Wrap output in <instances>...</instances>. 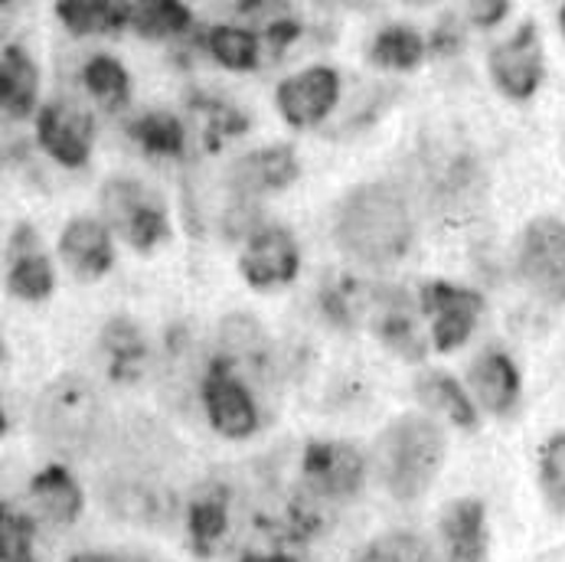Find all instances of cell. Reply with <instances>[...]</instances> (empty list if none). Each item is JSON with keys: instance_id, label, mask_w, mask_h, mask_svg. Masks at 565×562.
Returning <instances> with one entry per match:
<instances>
[{"instance_id": "cell-31", "label": "cell", "mask_w": 565, "mask_h": 562, "mask_svg": "<svg viewBox=\"0 0 565 562\" xmlns=\"http://www.w3.org/2000/svg\"><path fill=\"white\" fill-rule=\"evenodd\" d=\"M108 507L115 510V513H121L125 520H148V523H154V520H161L167 517V510H173V503L167 500V494H161L158 487H151V484H141V481H115V487L108 490Z\"/></svg>"}, {"instance_id": "cell-29", "label": "cell", "mask_w": 565, "mask_h": 562, "mask_svg": "<svg viewBox=\"0 0 565 562\" xmlns=\"http://www.w3.org/2000/svg\"><path fill=\"white\" fill-rule=\"evenodd\" d=\"M220 357L236 367V363H248V367H262L268 357V337L262 330V324L248 315H230L220 324Z\"/></svg>"}, {"instance_id": "cell-39", "label": "cell", "mask_w": 565, "mask_h": 562, "mask_svg": "<svg viewBox=\"0 0 565 562\" xmlns=\"http://www.w3.org/2000/svg\"><path fill=\"white\" fill-rule=\"evenodd\" d=\"M70 562H148V560H138V556H118V553H82V556H73Z\"/></svg>"}, {"instance_id": "cell-40", "label": "cell", "mask_w": 565, "mask_h": 562, "mask_svg": "<svg viewBox=\"0 0 565 562\" xmlns=\"http://www.w3.org/2000/svg\"><path fill=\"white\" fill-rule=\"evenodd\" d=\"M556 30H559L565 43V0H559V7H556Z\"/></svg>"}, {"instance_id": "cell-33", "label": "cell", "mask_w": 565, "mask_h": 562, "mask_svg": "<svg viewBox=\"0 0 565 562\" xmlns=\"http://www.w3.org/2000/svg\"><path fill=\"white\" fill-rule=\"evenodd\" d=\"M33 540H36V523L20 510L3 507V513H0V562H36Z\"/></svg>"}, {"instance_id": "cell-30", "label": "cell", "mask_w": 565, "mask_h": 562, "mask_svg": "<svg viewBox=\"0 0 565 562\" xmlns=\"http://www.w3.org/2000/svg\"><path fill=\"white\" fill-rule=\"evenodd\" d=\"M376 337L408 363H418L425 357V340L415 333V324L408 318L399 298H380V315H376Z\"/></svg>"}, {"instance_id": "cell-5", "label": "cell", "mask_w": 565, "mask_h": 562, "mask_svg": "<svg viewBox=\"0 0 565 562\" xmlns=\"http://www.w3.org/2000/svg\"><path fill=\"white\" fill-rule=\"evenodd\" d=\"M98 203H102V216L111 226V233H118L131 248L151 252L154 245L170 240L163 200L141 180H135V177L105 180Z\"/></svg>"}, {"instance_id": "cell-34", "label": "cell", "mask_w": 565, "mask_h": 562, "mask_svg": "<svg viewBox=\"0 0 565 562\" xmlns=\"http://www.w3.org/2000/svg\"><path fill=\"white\" fill-rule=\"evenodd\" d=\"M360 562H438L431 547L415 533H383L373 540Z\"/></svg>"}, {"instance_id": "cell-15", "label": "cell", "mask_w": 565, "mask_h": 562, "mask_svg": "<svg viewBox=\"0 0 565 562\" xmlns=\"http://www.w3.org/2000/svg\"><path fill=\"white\" fill-rule=\"evenodd\" d=\"M60 255L79 278H102L115 262L111 226L95 216H76L60 233Z\"/></svg>"}, {"instance_id": "cell-13", "label": "cell", "mask_w": 565, "mask_h": 562, "mask_svg": "<svg viewBox=\"0 0 565 562\" xmlns=\"http://www.w3.org/2000/svg\"><path fill=\"white\" fill-rule=\"evenodd\" d=\"M301 177V161L291 145L255 148L230 163L226 187L236 200H255L265 193H281Z\"/></svg>"}, {"instance_id": "cell-17", "label": "cell", "mask_w": 565, "mask_h": 562, "mask_svg": "<svg viewBox=\"0 0 565 562\" xmlns=\"http://www.w3.org/2000/svg\"><path fill=\"white\" fill-rule=\"evenodd\" d=\"M448 562H487V507L478 497L451 500L441 513Z\"/></svg>"}, {"instance_id": "cell-3", "label": "cell", "mask_w": 565, "mask_h": 562, "mask_svg": "<svg viewBox=\"0 0 565 562\" xmlns=\"http://www.w3.org/2000/svg\"><path fill=\"white\" fill-rule=\"evenodd\" d=\"M102 422V400L95 386L82 377L53 380L33 405L36 435L63 455H85L98 442Z\"/></svg>"}, {"instance_id": "cell-38", "label": "cell", "mask_w": 565, "mask_h": 562, "mask_svg": "<svg viewBox=\"0 0 565 562\" xmlns=\"http://www.w3.org/2000/svg\"><path fill=\"white\" fill-rule=\"evenodd\" d=\"M428 50L438 53V56H455L465 50V30L455 17H445L435 30H431V40H428Z\"/></svg>"}, {"instance_id": "cell-23", "label": "cell", "mask_w": 565, "mask_h": 562, "mask_svg": "<svg viewBox=\"0 0 565 562\" xmlns=\"http://www.w3.org/2000/svg\"><path fill=\"white\" fill-rule=\"evenodd\" d=\"M428 56V40L405 23L383 26L370 43V63L390 73H415Z\"/></svg>"}, {"instance_id": "cell-32", "label": "cell", "mask_w": 565, "mask_h": 562, "mask_svg": "<svg viewBox=\"0 0 565 562\" xmlns=\"http://www.w3.org/2000/svg\"><path fill=\"white\" fill-rule=\"evenodd\" d=\"M193 112L203 118V131H206V141L210 148H220L226 138H236L248 131V118L236 105H230L226 98H216V95H196L190 98Z\"/></svg>"}, {"instance_id": "cell-27", "label": "cell", "mask_w": 565, "mask_h": 562, "mask_svg": "<svg viewBox=\"0 0 565 562\" xmlns=\"http://www.w3.org/2000/svg\"><path fill=\"white\" fill-rule=\"evenodd\" d=\"M131 141L151 158H180L186 148V128L170 112H145L128 125Z\"/></svg>"}, {"instance_id": "cell-16", "label": "cell", "mask_w": 565, "mask_h": 562, "mask_svg": "<svg viewBox=\"0 0 565 562\" xmlns=\"http://www.w3.org/2000/svg\"><path fill=\"white\" fill-rule=\"evenodd\" d=\"M10 272H7V288L20 301H46L56 288V272L50 255L40 248V240L30 226H20L10 236Z\"/></svg>"}, {"instance_id": "cell-1", "label": "cell", "mask_w": 565, "mask_h": 562, "mask_svg": "<svg viewBox=\"0 0 565 562\" xmlns=\"http://www.w3.org/2000/svg\"><path fill=\"white\" fill-rule=\"evenodd\" d=\"M333 240L360 265H396L412 248V216L403 193L390 183L353 187L333 213Z\"/></svg>"}, {"instance_id": "cell-35", "label": "cell", "mask_w": 565, "mask_h": 562, "mask_svg": "<svg viewBox=\"0 0 565 562\" xmlns=\"http://www.w3.org/2000/svg\"><path fill=\"white\" fill-rule=\"evenodd\" d=\"M540 487L553 507H565V432H553L540 448Z\"/></svg>"}, {"instance_id": "cell-2", "label": "cell", "mask_w": 565, "mask_h": 562, "mask_svg": "<svg viewBox=\"0 0 565 562\" xmlns=\"http://www.w3.org/2000/svg\"><path fill=\"white\" fill-rule=\"evenodd\" d=\"M445 452H448V438H445L441 425L431 415L408 412L383 428V435L376 438L373 462H376L383 487L396 500L412 503V500L425 497L431 490V484L438 481Z\"/></svg>"}, {"instance_id": "cell-14", "label": "cell", "mask_w": 565, "mask_h": 562, "mask_svg": "<svg viewBox=\"0 0 565 562\" xmlns=\"http://www.w3.org/2000/svg\"><path fill=\"white\" fill-rule=\"evenodd\" d=\"M468 386H471L478 409H484L487 415H497V418L510 415L523 393L520 367L500 347H487L484 353L475 357V363L468 370Z\"/></svg>"}, {"instance_id": "cell-20", "label": "cell", "mask_w": 565, "mask_h": 562, "mask_svg": "<svg viewBox=\"0 0 565 562\" xmlns=\"http://www.w3.org/2000/svg\"><path fill=\"white\" fill-rule=\"evenodd\" d=\"M53 10L73 36H115L131 20V0H56Z\"/></svg>"}, {"instance_id": "cell-12", "label": "cell", "mask_w": 565, "mask_h": 562, "mask_svg": "<svg viewBox=\"0 0 565 562\" xmlns=\"http://www.w3.org/2000/svg\"><path fill=\"white\" fill-rule=\"evenodd\" d=\"M301 475L315 494L330 500H350L366 481V458L350 442H308Z\"/></svg>"}, {"instance_id": "cell-6", "label": "cell", "mask_w": 565, "mask_h": 562, "mask_svg": "<svg viewBox=\"0 0 565 562\" xmlns=\"http://www.w3.org/2000/svg\"><path fill=\"white\" fill-rule=\"evenodd\" d=\"M516 275L533 298L565 308V223L536 216L523 226L516 242Z\"/></svg>"}, {"instance_id": "cell-22", "label": "cell", "mask_w": 565, "mask_h": 562, "mask_svg": "<svg viewBox=\"0 0 565 562\" xmlns=\"http://www.w3.org/2000/svg\"><path fill=\"white\" fill-rule=\"evenodd\" d=\"M415 393L431 415H445L458 428H475L478 425V402L465 393V386L448 377L445 370H428L415 380Z\"/></svg>"}, {"instance_id": "cell-25", "label": "cell", "mask_w": 565, "mask_h": 562, "mask_svg": "<svg viewBox=\"0 0 565 562\" xmlns=\"http://www.w3.org/2000/svg\"><path fill=\"white\" fill-rule=\"evenodd\" d=\"M203 50L213 56V63H220L230 73H255L262 60V36L248 26L220 23L206 30Z\"/></svg>"}, {"instance_id": "cell-21", "label": "cell", "mask_w": 565, "mask_h": 562, "mask_svg": "<svg viewBox=\"0 0 565 562\" xmlns=\"http://www.w3.org/2000/svg\"><path fill=\"white\" fill-rule=\"evenodd\" d=\"M30 497H33L36 510L50 523H60V527L76 523L82 517V507H85L82 487L63 465H50V468L36 471L30 481Z\"/></svg>"}, {"instance_id": "cell-18", "label": "cell", "mask_w": 565, "mask_h": 562, "mask_svg": "<svg viewBox=\"0 0 565 562\" xmlns=\"http://www.w3.org/2000/svg\"><path fill=\"white\" fill-rule=\"evenodd\" d=\"M36 102H40V66L36 60L17 46V43H7L3 46V56H0V105H3V115L13 118V121H23L36 112Z\"/></svg>"}, {"instance_id": "cell-28", "label": "cell", "mask_w": 565, "mask_h": 562, "mask_svg": "<svg viewBox=\"0 0 565 562\" xmlns=\"http://www.w3.org/2000/svg\"><path fill=\"white\" fill-rule=\"evenodd\" d=\"M186 527H190V543L200 556H213V550L220 547V540L230 530V503L220 490H206L200 497H193L190 513H186Z\"/></svg>"}, {"instance_id": "cell-10", "label": "cell", "mask_w": 565, "mask_h": 562, "mask_svg": "<svg viewBox=\"0 0 565 562\" xmlns=\"http://www.w3.org/2000/svg\"><path fill=\"white\" fill-rule=\"evenodd\" d=\"M36 141L53 161L79 170L95 148V121L73 102H46L36 115Z\"/></svg>"}, {"instance_id": "cell-37", "label": "cell", "mask_w": 565, "mask_h": 562, "mask_svg": "<svg viewBox=\"0 0 565 562\" xmlns=\"http://www.w3.org/2000/svg\"><path fill=\"white\" fill-rule=\"evenodd\" d=\"M513 0H468V23L475 30H497L507 23Z\"/></svg>"}, {"instance_id": "cell-26", "label": "cell", "mask_w": 565, "mask_h": 562, "mask_svg": "<svg viewBox=\"0 0 565 562\" xmlns=\"http://www.w3.org/2000/svg\"><path fill=\"white\" fill-rule=\"evenodd\" d=\"M82 85L105 112H121L131 102V76L121 60L108 53H95L82 66Z\"/></svg>"}, {"instance_id": "cell-42", "label": "cell", "mask_w": 565, "mask_h": 562, "mask_svg": "<svg viewBox=\"0 0 565 562\" xmlns=\"http://www.w3.org/2000/svg\"><path fill=\"white\" fill-rule=\"evenodd\" d=\"M3 3H10V0H3Z\"/></svg>"}, {"instance_id": "cell-4", "label": "cell", "mask_w": 565, "mask_h": 562, "mask_svg": "<svg viewBox=\"0 0 565 562\" xmlns=\"http://www.w3.org/2000/svg\"><path fill=\"white\" fill-rule=\"evenodd\" d=\"M487 76L490 85L513 105L533 102L550 76L546 40L536 20L516 23L503 40H497L487 53Z\"/></svg>"}, {"instance_id": "cell-7", "label": "cell", "mask_w": 565, "mask_h": 562, "mask_svg": "<svg viewBox=\"0 0 565 562\" xmlns=\"http://www.w3.org/2000/svg\"><path fill=\"white\" fill-rule=\"evenodd\" d=\"M418 305L422 315L431 318V347L438 353H451L465 347L487 311L481 291L451 282H425L418 288Z\"/></svg>"}, {"instance_id": "cell-41", "label": "cell", "mask_w": 565, "mask_h": 562, "mask_svg": "<svg viewBox=\"0 0 565 562\" xmlns=\"http://www.w3.org/2000/svg\"><path fill=\"white\" fill-rule=\"evenodd\" d=\"M243 562H295V560H288V556H248V560Z\"/></svg>"}, {"instance_id": "cell-8", "label": "cell", "mask_w": 565, "mask_h": 562, "mask_svg": "<svg viewBox=\"0 0 565 562\" xmlns=\"http://www.w3.org/2000/svg\"><path fill=\"white\" fill-rule=\"evenodd\" d=\"M200 400L206 409L210 425L233 442H243L248 435H255L258 428V409L252 402V393L239 380V373L220 357L210 363V370L203 373L200 383Z\"/></svg>"}, {"instance_id": "cell-9", "label": "cell", "mask_w": 565, "mask_h": 562, "mask_svg": "<svg viewBox=\"0 0 565 562\" xmlns=\"http://www.w3.org/2000/svg\"><path fill=\"white\" fill-rule=\"evenodd\" d=\"M337 102H340V73L323 63L281 79L275 88V108L281 121L295 131L318 128L330 118Z\"/></svg>"}, {"instance_id": "cell-11", "label": "cell", "mask_w": 565, "mask_h": 562, "mask_svg": "<svg viewBox=\"0 0 565 562\" xmlns=\"http://www.w3.org/2000/svg\"><path fill=\"white\" fill-rule=\"evenodd\" d=\"M301 268V248L285 226H262L245 240L239 255V272L243 278L265 291V288H281L298 278Z\"/></svg>"}, {"instance_id": "cell-19", "label": "cell", "mask_w": 565, "mask_h": 562, "mask_svg": "<svg viewBox=\"0 0 565 562\" xmlns=\"http://www.w3.org/2000/svg\"><path fill=\"white\" fill-rule=\"evenodd\" d=\"M105 370L115 383H138L148 360V340L131 318H111L98 333Z\"/></svg>"}, {"instance_id": "cell-36", "label": "cell", "mask_w": 565, "mask_h": 562, "mask_svg": "<svg viewBox=\"0 0 565 562\" xmlns=\"http://www.w3.org/2000/svg\"><path fill=\"white\" fill-rule=\"evenodd\" d=\"M236 10H239V17L268 30L271 23L291 17V0H236Z\"/></svg>"}, {"instance_id": "cell-24", "label": "cell", "mask_w": 565, "mask_h": 562, "mask_svg": "<svg viewBox=\"0 0 565 562\" xmlns=\"http://www.w3.org/2000/svg\"><path fill=\"white\" fill-rule=\"evenodd\" d=\"M128 26L151 43L180 40L193 30V10L183 0H131Z\"/></svg>"}]
</instances>
